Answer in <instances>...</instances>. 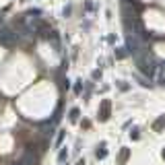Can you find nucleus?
Instances as JSON below:
<instances>
[{
	"label": "nucleus",
	"mask_w": 165,
	"mask_h": 165,
	"mask_svg": "<svg viewBox=\"0 0 165 165\" xmlns=\"http://www.w3.org/2000/svg\"><path fill=\"white\" fill-rule=\"evenodd\" d=\"M134 60H136V66L138 70L143 72L147 78H151V76H155V72H157V66H159V62L155 60V56L149 54L147 50L144 52H140L138 56H134Z\"/></svg>",
	"instance_id": "nucleus-1"
},
{
	"label": "nucleus",
	"mask_w": 165,
	"mask_h": 165,
	"mask_svg": "<svg viewBox=\"0 0 165 165\" xmlns=\"http://www.w3.org/2000/svg\"><path fill=\"white\" fill-rule=\"evenodd\" d=\"M19 41V35L14 33L13 29H8V27H4V29H0V46H6V48H13L14 43Z\"/></svg>",
	"instance_id": "nucleus-2"
},
{
	"label": "nucleus",
	"mask_w": 165,
	"mask_h": 165,
	"mask_svg": "<svg viewBox=\"0 0 165 165\" xmlns=\"http://www.w3.org/2000/svg\"><path fill=\"white\" fill-rule=\"evenodd\" d=\"M110 110H111L110 99H103L101 107H99V120H101V122H107V120H110Z\"/></svg>",
	"instance_id": "nucleus-3"
},
{
	"label": "nucleus",
	"mask_w": 165,
	"mask_h": 165,
	"mask_svg": "<svg viewBox=\"0 0 165 165\" xmlns=\"http://www.w3.org/2000/svg\"><path fill=\"white\" fill-rule=\"evenodd\" d=\"M155 76H157V82H159V85H165V62H161V64L157 66Z\"/></svg>",
	"instance_id": "nucleus-4"
},
{
	"label": "nucleus",
	"mask_w": 165,
	"mask_h": 165,
	"mask_svg": "<svg viewBox=\"0 0 165 165\" xmlns=\"http://www.w3.org/2000/svg\"><path fill=\"white\" fill-rule=\"evenodd\" d=\"M163 126H165V116H159L157 118V120H155V124H153V130H161V128H163Z\"/></svg>",
	"instance_id": "nucleus-5"
},
{
	"label": "nucleus",
	"mask_w": 165,
	"mask_h": 165,
	"mask_svg": "<svg viewBox=\"0 0 165 165\" xmlns=\"http://www.w3.org/2000/svg\"><path fill=\"white\" fill-rule=\"evenodd\" d=\"M95 157L97 159H105L107 157V151H105V143H101V147L97 149V153H95Z\"/></svg>",
	"instance_id": "nucleus-6"
},
{
	"label": "nucleus",
	"mask_w": 165,
	"mask_h": 165,
	"mask_svg": "<svg viewBox=\"0 0 165 165\" xmlns=\"http://www.w3.org/2000/svg\"><path fill=\"white\" fill-rule=\"evenodd\" d=\"M78 116H81V111H78V107H72V110H70V122H76V120H78Z\"/></svg>",
	"instance_id": "nucleus-7"
},
{
	"label": "nucleus",
	"mask_w": 165,
	"mask_h": 165,
	"mask_svg": "<svg viewBox=\"0 0 165 165\" xmlns=\"http://www.w3.org/2000/svg\"><path fill=\"white\" fill-rule=\"evenodd\" d=\"M116 58H126V48H116Z\"/></svg>",
	"instance_id": "nucleus-8"
},
{
	"label": "nucleus",
	"mask_w": 165,
	"mask_h": 165,
	"mask_svg": "<svg viewBox=\"0 0 165 165\" xmlns=\"http://www.w3.org/2000/svg\"><path fill=\"white\" fill-rule=\"evenodd\" d=\"M85 10H87V13H91V10H95V4H93L91 0H87V2H85Z\"/></svg>",
	"instance_id": "nucleus-9"
},
{
	"label": "nucleus",
	"mask_w": 165,
	"mask_h": 165,
	"mask_svg": "<svg viewBox=\"0 0 165 165\" xmlns=\"http://www.w3.org/2000/svg\"><path fill=\"white\" fill-rule=\"evenodd\" d=\"M66 157H68V153H66V149H62L58 153V161H66Z\"/></svg>",
	"instance_id": "nucleus-10"
},
{
	"label": "nucleus",
	"mask_w": 165,
	"mask_h": 165,
	"mask_svg": "<svg viewBox=\"0 0 165 165\" xmlns=\"http://www.w3.org/2000/svg\"><path fill=\"white\" fill-rule=\"evenodd\" d=\"M126 159H128V149H124L122 151V155H120V163H124Z\"/></svg>",
	"instance_id": "nucleus-11"
},
{
	"label": "nucleus",
	"mask_w": 165,
	"mask_h": 165,
	"mask_svg": "<svg viewBox=\"0 0 165 165\" xmlns=\"http://www.w3.org/2000/svg\"><path fill=\"white\" fill-rule=\"evenodd\" d=\"M138 136H140V134H138V128H134V130L130 132V138H134V140H136Z\"/></svg>",
	"instance_id": "nucleus-12"
},
{
	"label": "nucleus",
	"mask_w": 165,
	"mask_h": 165,
	"mask_svg": "<svg viewBox=\"0 0 165 165\" xmlns=\"http://www.w3.org/2000/svg\"><path fill=\"white\" fill-rule=\"evenodd\" d=\"M97 78H101V70H93V81H97Z\"/></svg>",
	"instance_id": "nucleus-13"
},
{
	"label": "nucleus",
	"mask_w": 165,
	"mask_h": 165,
	"mask_svg": "<svg viewBox=\"0 0 165 165\" xmlns=\"http://www.w3.org/2000/svg\"><path fill=\"white\" fill-rule=\"evenodd\" d=\"M64 140V132H58V138H56V144H60Z\"/></svg>",
	"instance_id": "nucleus-14"
},
{
	"label": "nucleus",
	"mask_w": 165,
	"mask_h": 165,
	"mask_svg": "<svg viewBox=\"0 0 165 165\" xmlns=\"http://www.w3.org/2000/svg\"><path fill=\"white\" fill-rule=\"evenodd\" d=\"M81 91H82V87H81V81H78V82L74 85V93H81Z\"/></svg>",
	"instance_id": "nucleus-15"
},
{
	"label": "nucleus",
	"mask_w": 165,
	"mask_h": 165,
	"mask_svg": "<svg viewBox=\"0 0 165 165\" xmlns=\"http://www.w3.org/2000/svg\"><path fill=\"white\" fill-rule=\"evenodd\" d=\"M76 165H85V161H82V159H81V161H78V163H76Z\"/></svg>",
	"instance_id": "nucleus-16"
},
{
	"label": "nucleus",
	"mask_w": 165,
	"mask_h": 165,
	"mask_svg": "<svg viewBox=\"0 0 165 165\" xmlns=\"http://www.w3.org/2000/svg\"><path fill=\"white\" fill-rule=\"evenodd\" d=\"M163 159H165V149H163Z\"/></svg>",
	"instance_id": "nucleus-17"
}]
</instances>
